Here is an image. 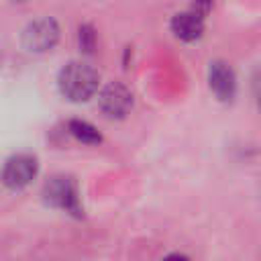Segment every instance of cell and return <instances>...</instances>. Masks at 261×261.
<instances>
[{
    "instance_id": "10",
    "label": "cell",
    "mask_w": 261,
    "mask_h": 261,
    "mask_svg": "<svg viewBox=\"0 0 261 261\" xmlns=\"http://www.w3.org/2000/svg\"><path fill=\"white\" fill-rule=\"evenodd\" d=\"M212 6H214V0H192V10L194 12H198L200 16H208V12L212 10Z\"/></svg>"
},
{
    "instance_id": "6",
    "label": "cell",
    "mask_w": 261,
    "mask_h": 261,
    "mask_svg": "<svg viewBox=\"0 0 261 261\" xmlns=\"http://www.w3.org/2000/svg\"><path fill=\"white\" fill-rule=\"evenodd\" d=\"M208 86L216 100L220 102H232L237 96V75L234 69L226 61H212L208 65Z\"/></svg>"
},
{
    "instance_id": "5",
    "label": "cell",
    "mask_w": 261,
    "mask_h": 261,
    "mask_svg": "<svg viewBox=\"0 0 261 261\" xmlns=\"http://www.w3.org/2000/svg\"><path fill=\"white\" fill-rule=\"evenodd\" d=\"M39 175V159L31 153H16L2 167V184L8 190H22Z\"/></svg>"
},
{
    "instance_id": "8",
    "label": "cell",
    "mask_w": 261,
    "mask_h": 261,
    "mask_svg": "<svg viewBox=\"0 0 261 261\" xmlns=\"http://www.w3.org/2000/svg\"><path fill=\"white\" fill-rule=\"evenodd\" d=\"M67 133L82 145H100L102 143V133L88 120L73 118L67 122Z\"/></svg>"
},
{
    "instance_id": "2",
    "label": "cell",
    "mask_w": 261,
    "mask_h": 261,
    "mask_svg": "<svg viewBox=\"0 0 261 261\" xmlns=\"http://www.w3.org/2000/svg\"><path fill=\"white\" fill-rule=\"evenodd\" d=\"M43 200L47 206L63 210L75 218L84 216V208L80 202V192L77 184L69 175H53L45 186H43Z\"/></svg>"
},
{
    "instance_id": "3",
    "label": "cell",
    "mask_w": 261,
    "mask_h": 261,
    "mask_svg": "<svg viewBox=\"0 0 261 261\" xmlns=\"http://www.w3.org/2000/svg\"><path fill=\"white\" fill-rule=\"evenodd\" d=\"M59 24L55 18L51 16H41L31 20L22 35H20V43L29 53H47L51 51L57 41H59Z\"/></svg>"
},
{
    "instance_id": "4",
    "label": "cell",
    "mask_w": 261,
    "mask_h": 261,
    "mask_svg": "<svg viewBox=\"0 0 261 261\" xmlns=\"http://www.w3.org/2000/svg\"><path fill=\"white\" fill-rule=\"evenodd\" d=\"M133 104H135L133 92L120 82H110L98 92V108L110 120L126 118L133 110Z\"/></svg>"
},
{
    "instance_id": "11",
    "label": "cell",
    "mask_w": 261,
    "mask_h": 261,
    "mask_svg": "<svg viewBox=\"0 0 261 261\" xmlns=\"http://www.w3.org/2000/svg\"><path fill=\"white\" fill-rule=\"evenodd\" d=\"M259 104H261V102H259Z\"/></svg>"
},
{
    "instance_id": "7",
    "label": "cell",
    "mask_w": 261,
    "mask_h": 261,
    "mask_svg": "<svg viewBox=\"0 0 261 261\" xmlns=\"http://www.w3.org/2000/svg\"><path fill=\"white\" fill-rule=\"evenodd\" d=\"M169 29L175 35V39H179L184 43H194L204 35V16H200L192 8L177 12V14H173Z\"/></svg>"
},
{
    "instance_id": "1",
    "label": "cell",
    "mask_w": 261,
    "mask_h": 261,
    "mask_svg": "<svg viewBox=\"0 0 261 261\" xmlns=\"http://www.w3.org/2000/svg\"><path fill=\"white\" fill-rule=\"evenodd\" d=\"M100 86V73L84 63V61H69L61 67L57 75V88L61 96L69 102H86L90 100Z\"/></svg>"
},
{
    "instance_id": "9",
    "label": "cell",
    "mask_w": 261,
    "mask_h": 261,
    "mask_svg": "<svg viewBox=\"0 0 261 261\" xmlns=\"http://www.w3.org/2000/svg\"><path fill=\"white\" fill-rule=\"evenodd\" d=\"M96 43H98V37H96L94 27L92 24H80V29H77V45H80V51L90 55V53H94Z\"/></svg>"
}]
</instances>
